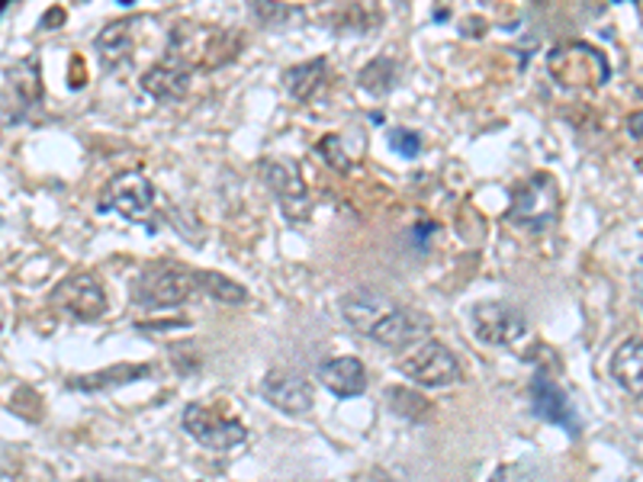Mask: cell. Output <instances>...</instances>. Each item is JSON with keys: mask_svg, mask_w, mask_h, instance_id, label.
I'll list each match as a JSON object with an SVG mask.
<instances>
[{"mask_svg": "<svg viewBox=\"0 0 643 482\" xmlns=\"http://www.w3.org/2000/svg\"><path fill=\"white\" fill-rule=\"evenodd\" d=\"M200 290L197 270L177 264V261H152L139 270V277L132 280V305L155 312V309H175L183 305L193 293Z\"/></svg>", "mask_w": 643, "mask_h": 482, "instance_id": "cell-1", "label": "cell"}, {"mask_svg": "<svg viewBox=\"0 0 643 482\" xmlns=\"http://www.w3.org/2000/svg\"><path fill=\"white\" fill-rule=\"evenodd\" d=\"M560 186L547 171H537L509 190V222L527 232H547L557 222Z\"/></svg>", "mask_w": 643, "mask_h": 482, "instance_id": "cell-2", "label": "cell"}, {"mask_svg": "<svg viewBox=\"0 0 643 482\" xmlns=\"http://www.w3.org/2000/svg\"><path fill=\"white\" fill-rule=\"evenodd\" d=\"M547 68L563 87H602L611 77L608 59L588 43H563L550 52Z\"/></svg>", "mask_w": 643, "mask_h": 482, "instance_id": "cell-3", "label": "cell"}, {"mask_svg": "<svg viewBox=\"0 0 643 482\" xmlns=\"http://www.w3.org/2000/svg\"><path fill=\"white\" fill-rule=\"evenodd\" d=\"M396 366H400L403 376H409L412 383H418L425 389L454 386L464 376L457 354L448 345H441V341H421V345H415L409 354L400 358Z\"/></svg>", "mask_w": 643, "mask_h": 482, "instance_id": "cell-4", "label": "cell"}, {"mask_svg": "<svg viewBox=\"0 0 643 482\" xmlns=\"http://www.w3.org/2000/svg\"><path fill=\"white\" fill-rule=\"evenodd\" d=\"M469 325H473V335L483 345H492V348H512L527 335L525 312L512 302H476L473 315H469Z\"/></svg>", "mask_w": 643, "mask_h": 482, "instance_id": "cell-5", "label": "cell"}, {"mask_svg": "<svg viewBox=\"0 0 643 482\" xmlns=\"http://www.w3.org/2000/svg\"><path fill=\"white\" fill-rule=\"evenodd\" d=\"M180 424H183V431L197 441V444H203L206 450H235V447H241L245 441H248V431H245V424L235 422L229 415H219L216 409H210V406H203V402H193V406H187L183 409V415H180Z\"/></svg>", "mask_w": 643, "mask_h": 482, "instance_id": "cell-6", "label": "cell"}, {"mask_svg": "<svg viewBox=\"0 0 643 482\" xmlns=\"http://www.w3.org/2000/svg\"><path fill=\"white\" fill-rule=\"evenodd\" d=\"M43 100V77L36 59H20L3 71V120L20 122Z\"/></svg>", "mask_w": 643, "mask_h": 482, "instance_id": "cell-7", "label": "cell"}, {"mask_svg": "<svg viewBox=\"0 0 643 482\" xmlns=\"http://www.w3.org/2000/svg\"><path fill=\"white\" fill-rule=\"evenodd\" d=\"M152 206H155V186L139 171H126V174L114 178L107 183L104 196H100V209H107V213L114 209V213L132 219V222L148 219Z\"/></svg>", "mask_w": 643, "mask_h": 482, "instance_id": "cell-8", "label": "cell"}, {"mask_svg": "<svg viewBox=\"0 0 643 482\" xmlns=\"http://www.w3.org/2000/svg\"><path fill=\"white\" fill-rule=\"evenodd\" d=\"M258 171H261V178L267 183V190L274 193V200L281 203L284 216L290 222H306L309 209H312V200H309V190H306V183L299 178V171L290 168V165H284V161H277V158H264L258 165Z\"/></svg>", "mask_w": 643, "mask_h": 482, "instance_id": "cell-9", "label": "cell"}, {"mask_svg": "<svg viewBox=\"0 0 643 482\" xmlns=\"http://www.w3.org/2000/svg\"><path fill=\"white\" fill-rule=\"evenodd\" d=\"M52 305L81 318V322H97L107 312V293L94 274H71L52 290Z\"/></svg>", "mask_w": 643, "mask_h": 482, "instance_id": "cell-10", "label": "cell"}, {"mask_svg": "<svg viewBox=\"0 0 643 482\" xmlns=\"http://www.w3.org/2000/svg\"><path fill=\"white\" fill-rule=\"evenodd\" d=\"M527 396H531L534 415H540L544 422L560 424V427H563L567 434H573V437L580 434V412L573 409L570 396H567L544 370H537V373L531 376Z\"/></svg>", "mask_w": 643, "mask_h": 482, "instance_id": "cell-11", "label": "cell"}, {"mask_svg": "<svg viewBox=\"0 0 643 482\" xmlns=\"http://www.w3.org/2000/svg\"><path fill=\"white\" fill-rule=\"evenodd\" d=\"M428 335H431V318L418 309H393L370 332V338L383 348H412L428 341Z\"/></svg>", "mask_w": 643, "mask_h": 482, "instance_id": "cell-12", "label": "cell"}, {"mask_svg": "<svg viewBox=\"0 0 643 482\" xmlns=\"http://www.w3.org/2000/svg\"><path fill=\"white\" fill-rule=\"evenodd\" d=\"M261 396H264V402H271L274 409H281L287 415H306L312 409L309 379H302L296 373H284V370H274L261 379Z\"/></svg>", "mask_w": 643, "mask_h": 482, "instance_id": "cell-13", "label": "cell"}, {"mask_svg": "<svg viewBox=\"0 0 643 482\" xmlns=\"http://www.w3.org/2000/svg\"><path fill=\"white\" fill-rule=\"evenodd\" d=\"M608 373L611 379L634 399L643 396V338H624L611 361H608Z\"/></svg>", "mask_w": 643, "mask_h": 482, "instance_id": "cell-14", "label": "cell"}, {"mask_svg": "<svg viewBox=\"0 0 643 482\" xmlns=\"http://www.w3.org/2000/svg\"><path fill=\"white\" fill-rule=\"evenodd\" d=\"M139 84L148 97H155L162 104H175V100H183L190 91V71L175 61H162V64H152Z\"/></svg>", "mask_w": 643, "mask_h": 482, "instance_id": "cell-15", "label": "cell"}, {"mask_svg": "<svg viewBox=\"0 0 643 482\" xmlns=\"http://www.w3.org/2000/svg\"><path fill=\"white\" fill-rule=\"evenodd\" d=\"M319 379L342 399H354L367 389V370L357 358H332L319 366Z\"/></svg>", "mask_w": 643, "mask_h": 482, "instance_id": "cell-16", "label": "cell"}, {"mask_svg": "<svg viewBox=\"0 0 643 482\" xmlns=\"http://www.w3.org/2000/svg\"><path fill=\"white\" fill-rule=\"evenodd\" d=\"M152 376V366H142V363H117V366H107V370H97V373H87V376H74L71 386L78 393H104V389H117V386H126V383H135V379H145Z\"/></svg>", "mask_w": 643, "mask_h": 482, "instance_id": "cell-17", "label": "cell"}, {"mask_svg": "<svg viewBox=\"0 0 643 482\" xmlns=\"http://www.w3.org/2000/svg\"><path fill=\"white\" fill-rule=\"evenodd\" d=\"M94 49H97V56L104 61V68L107 71H114L119 64H126L129 56H132V49H135V36H132V20H117V23H110L97 39H94Z\"/></svg>", "mask_w": 643, "mask_h": 482, "instance_id": "cell-18", "label": "cell"}, {"mask_svg": "<svg viewBox=\"0 0 643 482\" xmlns=\"http://www.w3.org/2000/svg\"><path fill=\"white\" fill-rule=\"evenodd\" d=\"M325 74H329V64L325 59H312V61H302V64H296V68H287L284 71V87H287V94H290L293 100H312L319 91H322V84H325Z\"/></svg>", "mask_w": 643, "mask_h": 482, "instance_id": "cell-19", "label": "cell"}, {"mask_svg": "<svg viewBox=\"0 0 643 482\" xmlns=\"http://www.w3.org/2000/svg\"><path fill=\"white\" fill-rule=\"evenodd\" d=\"M393 309L386 305L383 297H377V293H354L352 300H345V318L352 322L357 332H373V325L383 318V315H390Z\"/></svg>", "mask_w": 643, "mask_h": 482, "instance_id": "cell-20", "label": "cell"}, {"mask_svg": "<svg viewBox=\"0 0 643 482\" xmlns=\"http://www.w3.org/2000/svg\"><path fill=\"white\" fill-rule=\"evenodd\" d=\"M360 87L367 91V94H373V97H383V94H390L393 87H396V81H400V71H396V61L393 59H373L364 71H360Z\"/></svg>", "mask_w": 643, "mask_h": 482, "instance_id": "cell-21", "label": "cell"}, {"mask_svg": "<svg viewBox=\"0 0 643 482\" xmlns=\"http://www.w3.org/2000/svg\"><path fill=\"white\" fill-rule=\"evenodd\" d=\"M197 280H200V290H203L206 297H213V300L233 302V305L248 300L245 287H238L233 277H226V274H216V270H197Z\"/></svg>", "mask_w": 643, "mask_h": 482, "instance_id": "cell-22", "label": "cell"}, {"mask_svg": "<svg viewBox=\"0 0 643 482\" xmlns=\"http://www.w3.org/2000/svg\"><path fill=\"white\" fill-rule=\"evenodd\" d=\"M390 402H393V409H396L400 415H406L412 422H425V419H431V412H434L421 396H415L409 389H390Z\"/></svg>", "mask_w": 643, "mask_h": 482, "instance_id": "cell-23", "label": "cell"}, {"mask_svg": "<svg viewBox=\"0 0 643 482\" xmlns=\"http://www.w3.org/2000/svg\"><path fill=\"white\" fill-rule=\"evenodd\" d=\"M315 152L325 158V165H332L335 171H348L352 168V161H348V155L342 152V135H325L319 145H315Z\"/></svg>", "mask_w": 643, "mask_h": 482, "instance_id": "cell-24", "label": "cell"}, {"mask_svg": "<svg viewBox=\"0 0 643 482\" xmlns=\"http://www.w3.org/2000/svg\"><path fill=\"white\" fill-rule=\"evenodd\" d=\"M390 145H393L403 158H418V152H421V135L412 132V129H393V132H390Z\"/></svg>", "mask_w": 643, "mask_h": 482, "instance_id": "cell-25", "label": "cell"}, {"mask_svg": "<svg viewBox=\"0 0 643 482\" xmlns=\"http://www.w3.org/2000/svg\"><path fill=\"white\" fill-rule=\"evenodd\" d=\"M254 13L264 20V23H281V20H287V16H293L296 10L293 7H281V3H254Z\"/></svg>", "mask_w": 643, "mask_h": 482, "instance_id": "cell-26", "label": "cell"}, {"mask_svg": "<svg viewBox=\"0 0 643 482\" xmlns=\"http://www.w3.org/2000/svg\"><path fill=\"white\" fill-rule=\"evenodd\" d=\"M631 132H634L638 138L643 135V113H641V117H634V120H631Z\"/></svg>", "mask_w": 643, "mask_h": 482, "instance_id": "cell-27", "label": "cell"}, {"mask_svg": "<svg viewBox=\"0 0 643 482\" xmlns=\"http://www.w3.org/2000/svg\"><path fill=\"white\" fill-rule=\"evenodd\" d=\"M638 300H641V309H643V261H641V270H638Z\"/></svg>", "mask_w": 643, "mask_h": 482, "instance_id": "cell-28", "label": "cell"}, {"mask_svg": "<svg viewBox=\"0 0 643 482\" xmlns=\"http://www.w3.org/2000/svg\"><path fill=\"white\" fill-rule=\"evenodd\" d=\"M78 482H107V480H100V477H87V480H78Z\"/></svg>", "mask_w": 643, "mask_h": 482, "instance_id": "cell-29", "label": "cell"}]
</instances>
